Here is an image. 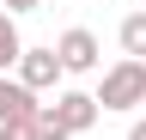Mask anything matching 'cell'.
<instances>
[{
	"label": "cell",
	"instance_id": "obj_1",
	"mask_svg": "<svg viewBox=\"0 0 146 140\" xmlns=\"http://www.w3.org/2000/svg\"><path fill=\"white\" fill-rule=\"evenodd\" d=\"M98 104L104 110H134V104H146V61H116L98 85Z\"/></svg>",
	"mask_w": 146,
	"mask_h": 140
},
{
	"label": "cell",
	"instance_id": "obj_2",
	"mask_svg": "<svg viewBox=\"0 0 146 140\" xmlns=\"http://www.w3.org/2000/svg\"><path fill=\"white\" fill-rule=\"evenodd\" d=\"M55 55H61V67H67V73H91V67H98V37H91L85 25H73V31H61Z\"/></svg>",
	"mask_w": 146,
	"mask_h": 140
},
{
	"label": "cell",
	"instance_id": "obj_3",
	"mask_svg": "<svg viewBox=\"0 0 146 140\" xmlns=\"http://www.w3.org/2000/svg\"><path fill=\"white\" fill-rule=\"evenodd\" d=\"M49 110L61 116V128H67V134H85L91 122H98V110H104V104H98V92H61Z\"/></svg>",
	"mask_w": 146,
	"mask_h": 140
},
{
	"label": "cell",
	"instance_id": "obj_4",
	"mask_svg": "<svg viewBox=\"0 0 146 140\" xmlns=\"http://www.w3.org/2000/svg\"><path fill=\"white\" fill-rule=\"evenodd\" d=\"M36 116H43L36 92L25 79H6V73H0V122H36Z\"/></svg>",
	"mask_w": 146,
	"mask_h": 140
},
{
	"label": "cell",
	"instance_id": "obj_5",
	"mask_svg": "<svg viewBox=\"0 0 146 140\" xmlns=\"http://www.w3.org/2000/svg\"><path fill=\"white\" fill-rule=\"evenodd\" d=\"M61 73H67V67H61V55H55V49H25V61H18V79H25L31 92H49Z\"/></svg>",
	"mask_w": 146,
	"mask_h": 140
},
{
	"label": "cell",
	"instance_id": "obj_6",
	"mask_svg": "<svg viewBox=\"0 0 146 140\" xmlns=\"http://www.w3.org/2000/svg\"><path fill=\"white\" fill-rule=\"evenodd\" d=\"M25 61V37H18V25H12V12H0V73L6 67Z\"/></svg>",
	"mask_w": 146,
	"mask_h": 140
},
{
	"label": "cell",
	"instance_id": "obj_7",
	"mask_svg": "<svg viewBox=\"0 0 146 140\" xmlns=\"http://www.w3.org/2000/svg\"><path fill=\"white\" fill-rule=\"evenodd\" d=\"M122 49H128V61H146V12L122 19Z\"/></svg>",
	"mask_w": 146,
	"mask_h": 140
},
{
	"label": "cell",
	"instance_id": "obj_8",
	"mask_svg": "<svg viewBox=\"0 0 146 140\" xmlns=\"http://www.w3.org/2000/svg\"><path fill=\"white\" fill-rule=\"evenodd\" d=\"M0 140H43L36 122H0Z\"/></svg>",
	"mask_w": 146,
	"mask_h": 140
},
{
	"label": "cell",
	"instance_id": "obj_9",
	"mask_svg": "<svg viewBox=\"0 0 146 140\" xmlns=\"http://www.w3.org/2000/svg\"><path fill=\"white\" fill-rule=\"evenodd\" d=\"M36 128H43V140H73V134L61 128V116L49 110V104H43V116H36Z\"/></svg>",
	"mask_w": 146,
	"mask_h": 140
},
{
	"label": "cell",
	"instance_id": "obj_10",
	"mask_svg": "<svg viewBox=\"0 0 146 140\" xmlns=\"http://www.w3.org/2000/svg\"><path fill=\"white\" fill-rule=\"evenodd\" d=\"M43 0H6V12H36Z\"/></svg>",
	"mask_w": 146,
	"mask_h": 140
},
{
	"label": "cell",
	"instance_id": "obj_11",
	"mask_svg": "<svg viewBox=\"0 0 146 140\" xmlns=\"http://www.w3.org/2000/svg\"><path fill=\"white\" fill-rule=\"evenodd\" d=\"M128 140H146V122H134V128H128Z\"/></svg>",
	"mask_w": 146,
	"mask_h": 140
}]
</instances>
